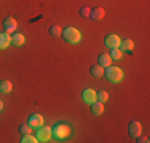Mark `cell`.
Returning a JSON list of instances; mask_svg holds the SVG:
<instances>
[{
	"label": "cell",
	"instance_id": "cell-5",
	"mask_svg": "<svg viewBox=\"0 0 150 143\" xmlns=\"http://www.w3.org/2000/svg\"><path fill=\"white\" fill-rule=\"evenodd\" d=\"M27 124H29L32 129H38L40 126H43V116H42V114H38V113L30 114L29 119H27Z\"/></svg>",
	"mask_w": 150,
	"mask_h": 143
},
{
	"label": "cell",
	"instance_id": "cell-22",
	"mask_svg": "<svg viewBox=\"0 0 150 143\" xmlns=\"http://www.w3.org/2000/svg\"><path fill=\"white\" fill-rule=\"evenodd\" d=\"M19 132H21L23 135L30 134V132H32V127L29 126V124H21V126H19Z\"/></svg>",
	"mask_w": 150,
	"mask_h": 143
},
{
	"label": "cell",
	"instance_id": "cell-20",
	"mask_svg": "<svg viewBox=\"0 0 150 143\" xmlns=\"http://www.w3.org/2000/svg\"><path fill=\"white\" fill-rule=\"evenodd\" d=\"M50 35H53V37H61V34H62V29L59 26H51L50 27Z\"/></svg>",
	"mask_w": 150,
	"mask_h": 143
},
{
	"label": "cell",
	"instance_id": "cell-23",
	"mask_svg": "<svg viewBox=\"0 0 150 143\" xmlns=\"http://www.w3.org/2000/svg\"><path fill=\"white\" fill-rule=\"evenodd\" d=\"M90 11H91V10L88 8V6H83V8L80 10V14H81L83 18H88V16H90Z\"/></svg>",
	"mask_w": 150,
	"mask_h": 143
},
{
	"label": "cell",
	"instance_id": "cell-11",
	"mask_svg": "<svg viewBox=\"0 0 150 143\" xmlns=\"http://www.w3.org/2000/svg\"><path fill=\"white\" fill-rule=\"evenodd\" d=\"M98 60H99V65L104 67V69H107L109 65H112V57L109 54H105V53H102V54L98 57Z\"/></svg>",
	"mask_w": 150,
	"mask_h": 143
},
{
	"label": "cell",
	"instance_id": "cell-3",
	"mask_svg": "<svg viewBox=\"0 0 150 143\" xmlns=\"http://www.w3.org/2000/svg\"><path fill=\"white\" fill-rule=\"evenodd\" d=\"M69 134H70V127L67 124H58V126L53 127V137L54 138L62 140V138L69 137Z\"/></svg>",
	"mask_w": 150,
	"mask_h": 143
},
{
	"label": "cell",
	"instance_id": "cell-9",
	"mask_svg": "<svg viewBox=\"0 0 150 143\" xmlns=\"http://www.w3.org/2000/svg\"><path fill=\"white\" fill-rule=\"evenodd\" d=\"M81 97H83V102H86V103H90V105H91L93 102H96V91H94V89H91V88H88V89H85V91H83Z\"/></svg>",
	"mask_w": 150,
	"mask_h": 143
},
{
	"label": "cell",
	"instance_id": "cell-19",
	"mask_svg": "<svg viewBox=\"0 0 150 143\" xmlns=\"http://www.w3.org/2000/svg\"><path fill=\"white\" fill-rule=\"evenodd\" d=\"M96 100L98 102H101V103H104L109 100V94H107L105 91H99V92H96Z\"/></svg>",
	"mask_w": 150,
	"mask_h": 143
},
{
	"label": "cell",
	"instance_id": "cell-12",
	"mask_svg": "<svg viewBox=\"0 0 150 143\" xmlns=\"http://www.w3.org/2000/svg\"><path fill=\"white\" fill-rule=\"evenodd\" d=\"M10 43H11V35L6 34V32H2L0 34V49H5Z\"/></svg>",
	"mask_w": 150,
	"mask_h": 143
},
{
	"label": "cell",
	"instance_id": "cell-17",
	"mask_svg": "<svg viewBox=\"0 0 150 143\" xmlns=\"http://www.w3.org/2000/svg\"><path fill=\"white\" fill-rule=\"evenodd\" d=\"M13 89V84H11V81H8V80H3V81H0V91L3 92V94H8L10 91Z\"/></svg>",
	"mask_w": 150,
	"mask_h": 143
},
{
	"label": "cell",
	"instance_id": "cell-25",
	"mask_svg": "<svg viewBox=\"0 0 150 143\" xmlns=\"http://www.w3.org/2000/svg\"><path fill=\"white\" fill-rule=\"evenodd\" d=\"M2 110H3V102L0 100V111H2Z\"/></svg>",
	"mask_w": 150,
	"mask_h": 143
},
{
	"label": "cell",
	"instance_id": "cell-1",
	"mask_svg": "<svg viewBox=\"0 0 150 143\" xmlns=\"http://www.w3.org/2000/svg\"><path fill=\"white\" fill-rule=\"evenodd\" d=\"M104 76L110 81V83H118V81H121V78H123V70H121L120 67L109 65L107 70H104Z\"/></svg>",
	"mask_w": 150,
	"mask_h": 143
},
{
	"label": "cell",
	"instance_id": "cell-16",
	"mask_svg": "<svg viewBox=\"0 0 150 143\" xmlns=\"http://www.w3.org/2000/svg\"><path fill=\"white\" fill-rule=\"evenodd\" d=\"M90 72H91V75H93L94 78H102V76H104V67H101L99 64L93 65Z\"/></svg>",
	"mask_w": 150,
	"mask_h": 143
},
{
	"label": "cell",
	"instance_id": "cell-24",
	"mask_svg": "<svg viewBox=\"0 0 150 143\" xmlns=\"http://www.w3.org/2000/svg\"><path fill=\"white\" fill-rule=\"evenodd\" d=\"M139 143H149V137H141L139 135V140H137Z\"/></svg>",
	"mask_w": 150,
	"mask_h": 143
},
{
	"label": "cell",
	"instance_id": "cell-6",
	"mask_svg": "<svg viewBox=\"0 0 150 143\" xmlns=\"http://www.w3.org/2000/svg\"><path fill=\"white\" fill-rule=\"evenodd\" d=\"M104 43H105V46H109V48L112 49V48H118V46H120V43H121V40H120V37H118V35L110 34V35H107V37H105Z\"/></svg>",
	"mask_w": 150,
	"mask_h": 143
},
{
	"label": "cell",
	"instance_id": "cell-10",
	"mask_svg": "<svg viewBox=\"0 0 150 143\" xmlns=\"http://www.w3.org/2000/svg\"><path fill=\"white\" fill-rule=\"evenodd\" d=\"M104 8L102 6H96V8H91V11H90V18L93 21H101L102 18H104Z\"/></svg>",
	"mask_w": 150,
	"mask_h": 143
},
{
	"label": "cell",
	"instance_id": "cell-8",
	"mask_svg": "<svg viewBox=\"0 0 150 143\" xmlns=\"http://www.w3.org/2000/svg\"><path fill=\"white\" fill-rule=\"evenodd\" d=\"M18 27V21L15 18H6L5 21H3V29H5L6 34H13V32L16 30Z\"/></svg>",
	"mask_w": 150,
	"mask_h": 143
},
{
	"label": "cell",
	"instance_id": "cell-15",
	"mask_svg": "<svg viewBox=\"0 0 150 143\" xmlns=\"http://www.w3.org/2000/svg\"><path fill=\"white\" fill-rule=\"evenodd\" d=\"M24 41H26V37L23 34H13L11 35V43L13 46H23Z\"/></svg>",
	"mask_w": 150,
	"mask_h": 143
},
{
	"label": "cell",
	"instance_id": "cell-13",
	"mask_svg": "<svg viewBox=\"0 0 150 143\" xmlns=\"http://www.w3.org/2000/svg\"><path fill=\"white\" fill-rule=\"evenodd\" d=\"M91 111L93 114H96V116H99V114H102L104 113V103H101V102H93L91 103Z\"/></svg>",
	"mask_w": 150,
	"mask_h": 143
},
{
	"label": "cell",
	"instance_id": "cell-7",
	"mask_svg": "<svg viewBox=\"0 0 150 143\" xmlns=\"http://www.w3.org/2000/svg\"><path fill=\"white\" fill-rule=\"evenodd\" d=\"M128 132H129L131 137H139L141 132H142L141 123H137V121H131V123L128 124Z\"/></svg>",
	"mask_w": 150,
	"mask_h": 143
},
{
	"label": "cell",
	"instance_id": "cell-4",
	"mask_svg": "<svg viewBox=\"0 0 150 143\" xmlns=\"http://www.w3.org/2000/svg\"><path fill=\"white\" fill-rule=\"evenodd\" d=\"M53 137V129L46 127V126H40L37 129V140L38 142H50Z\"/></svg>",
	"mask_w": 150,
	"mask_h": 143
},
{
	"label": "cell",
	"instance_id": "cell-2",
	"mask_svg": "<svg viewBox=\"0 0 150 143\" xmlns=\"http://www.w3.org/2000/svg\"><path fill=\"white\" fill-rule=\"evenodd\" d=\"M61 35L64 37V40H66L67 43H78V41L81 40L80 30H78V29H75V27H66Z\"/></svg>",
	"mask_w": 150,
	"mask_h": 143
},
{
	"label": "cell",
	"instance_id": "cell-21",
	"mask_svg": "<svg viewBox=\"0 0 150 143\" xmlns=\"http://www.w3.org/2000/svg\"><path fill=\"white\" fill-rule=\"evenodd\" d=\"M23 143H37V137H34V135H30V134H26V135H23V140H21Z\"/></svg>",
	"mask_w": 150,
	"mask_h": 143
},
{
	"label": "cell",
	"instance_id": "cell-18",
	"mask_svg": "<svg viewBox=\"0 0 150 143\" xmlns=\"http://www.w3.org/2000/svg\"><path fill=\"white\" fill-rule=\"evenodd\" d=\"M109 56L112 57V60H113V59L118 60V59H121V56H123V51H121L120 48H112V51H110Z\"/></svg>",
	"mask_w": 150,
	"mask_h": 143
},
{
	"label": "cell",
	"instance_id": "cell-14",
	"mask_svg": "<svg viewBox=\"0 0 150 143\" xmlns=\"http://www.w3.org/2000/svg\"><path fill=\"white\" fill-rule=\"evenodd\" d=\"M118 48L121 49V51L131 53V51H133V48H134V41H133V40H129V38H128V40H123V41L120 43Z\"/></svg>",
	"mask_w": 150,
	"mask_h": 143
}]
</instances>
